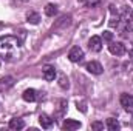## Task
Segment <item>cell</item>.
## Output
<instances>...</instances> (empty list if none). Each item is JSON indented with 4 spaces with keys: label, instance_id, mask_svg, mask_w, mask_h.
Segmentation results:
<instances>
[{
    "label": "cell",
    "instance_id": "cell-1",
    "mask_svg": "<svg viewBox=\"0 0 133 131\" xmlns=\"http://www.w3.org/2000/svg\"><path fill=\"white\" fill-rule=\"evenodd\" d=\"M20 40L12 35H5L0 39V57L3 60H12L20 46Z\"/></svg>",
    "mask_w": 133,
    "mask_h": 131
},
{
    "label": "cell",
    "instance_id": "cell-2",
    "mask_svg": "<svg viewBox=\"0 0 133 131\" xmlns=\"http://www.w3.org/2000/svg\"><path fill=\"white\" fill-rule=\"evenodd\" d=\"M108 51L113 54V56H124L125 53H127V49H125V45L124 43H121V42H110V45H108Z\"/></svg>",
    "mask_w": 133,
    "mask_h": 131
},
{
    "label": "cell",
    "instance_id": "cell-3",
    "mask_svg": "<svg viewBox=\"0 0 133 131\" xmlns=\"http://www.w3.org/2000/svg\"><path fill=\"white\" fill-rule=\"evenodd\" d=\"M68 59H70L73 63L81 62V60L84 59V51H82V48H81V46H73V48L70 49V53H68Z\"/></svg>",
    "mask_w": 133,
    "mask_h": 131
},
{
    "label": "cell",
    "instance_id": "cell-4",
    "mask_svg": "<svg viewBox=\"0 0 133 131\" xmlns=\"http://www.w3.org/2000/svg\"><path fill=\"white\" fill-rule=\"evenodd\" d=\"M88 46H90L91 51L99 53L101 49H102V39H101L99 35H93V37L88 40Z\"/></svg>",
    "mask_w": 133,
    "mask_h": 131
},
{
    "label": "cell",
    "instance_id": "cell-5",
    "mask_svg": "<svg viewBox=\"0 0 133 131\" xmlns=\"http://www.w3.org/2000/svg\"><path fill=\"white\" fill-rule=\"evenodd\" d=\"M42 74H43V79L46 82H51L56 77V69H54V66H51V65H45L43 69H42Z\"/></svg>",
    "mask_w": 133,
    "mask_h": 131
},
{
    "label": "cell",
    "instance_id": "cell-6",
    "mask_svg": "<svg viewBox=\"0 0 133 131\" xmlns=\"http://www.w3.org/2000/svg\"><path fill=\"white\" fill-rule=\"evenodd\" d=\"M87 71L88 72H91V74H102V71H104V68L101 65L99 62H96V60H91V62H88L87 63Z\"/></svg>",
    "mask_w": 133,
    "mask_h": 131
},
{
    "label": "cell",
    "instance_id": "cell-7",
    "mask_svg": "<svg viewBox=\"0 0 133 131\" xmlns=\"http://www.w3.org/2000/svg\"><path fill=\"white\" fill-rule=\"evenodd\" d=\"M121 20L124 22V23H132L133 22V11L129 8V6H124L122 8V14H121Z\"/></svg>",
    "mask_w": 133,
    "mask_h": 131
},
{
    "label": "cell",
    "instance_id": "cell-8",
    "mask_svg": "<svg viewBox=\"0 0 133 131\" xmlns=\"http://www.w3.org/2000/svg\"><path fill=\"white\" fill-rule=\"evenodd\" d=\"M62 128L66 131L77 130V128H81V122L79 120H74V119H66L65 122H64V125H62Z\"/></svg>",
    "mask_w": 133,
    "mask_h": 131
},
{
    "label": "cell",
    "instance_id": "cell-9",
    "mask_svg": "<svg viewBox=\"0 0 133 131\" xmlns=\"http://www.w3.org/2000/svg\"><path fill=\"white\" fill-rule=\"evenodd\" d=\"M121 105L125 108V110H132L133 108V96H130V94H121Z\"/></svg>",
    "mask_w": 133,
    "mask_h": 131
},
{
    "label": "cell",
    "instance_id": "cell-10",
    "mask_svg": "<svg viewBox=\"0 0 133 131\" xmlns=\"http://www.w3.org/2000/svg\"><path fill=\"white\" fill-rule=\"evenodd\" d=\"M39 123H40V127L42 128H51L53 127V119L48 116V114H40L39 116Z\"/></svg>",
    "mask_w": 133,
    "mask_h": 131
},
{
    "label": "cell",
    "instance_id": "cell-11",
    "mask_svg": "<svg viewBox=\"0 0 133 131\" xmlns=\"http://www.w3.org/2000/svg\"><path fill=\"white\" fill-rule=\"evenodd\" d=\"M22 97H23V100H25V102H34V100L37 99L36 90H33V88L25 90V91H23V94H22Z\"/></svg>",
    "mask_w": 133,
    "mask_h": 131
},
{
    "label": "cell",
    "instance_id": "cell-12",
    "mask_svg": "<svg viewBox=\"0 0 133 131\" xmlns=\"http://www.w3.org/2000/svg\"><path fill=\"white\" fill-rule=\"evenodd\" d=\"M105 125H107V128H108L110 131H118L119 128H121L119 122H118V120H116L115 117H108V119H107V123H105Z\"/></svg>",
    "mask_w": 133,
    "mask_h": 131
},
{
    "label": "cell",
    "instance_id": "cell-13",
    "mask_svg": "<svg viewBox=\"0 0 133 131\" xmlns=\"http://www.w3.org/2000/svg\"><path fill=\"white\" fill-rule=\"evenodd\" d=\"M23 127H25V122L22 119H17L16 117V119H11L9 120V128L11 130H22Z\"/></svg>",
    "mask_w": 133,
    "mask_h": 131
},
{
    "label": "cell",
    "instance_id": "cell-14",
    "mask_svg": "<svg viewBox=\"0 0 133 131\" xmlns=\"http://www.w3.org/2000/svg\"><path fill=\"white\" fill-rule=\"evenodd\" d=\"M26 20H28L30 23H33V25H37V23L40 22V16H39V12H36V11H30V12L26 14Z\"/></svg>",
    "mask_w": 133,
    "mask_h": 131
},
{
    "label": "cell",
    "instance_id": "cell-15",
    "mask_svg": "<svg viewBox=\"0 0 133 131\" xmlns=\"http://www.w3.org/2000/svg\"><path fill=\"white\" fill-rule=\"evenodd\" d=\"M45 14H46L48 17H54V16L57 14V6H56L54 3H48V5L45 6Z\"/></svg>",
    "mask_w": 133,
    "mask_h": 131
},
{
    "label": "cell",
    "instance_id": "cell-16",
    "mask_svg": "<svg viewBox=\"0 0 133 131\" xmlns=\"http://www.w3.org/2000/svg\"><path fill=\"white\" fill-rule=\"evenodd\" d=\"M12 83H14L12 77H3V79H0V90H6V88L12 86Z\"/></svg>",
    "mask_w": 133,
    "mask_h": 131
},
{
    "label": "cell",
    "instance_id": "cell-17",
    "mask_svg": "<svg viewBox=\"0 0 133 131\" xmlns=\"http://www.w3.org/2000/svg\"><path fill=\"white\" fill-rule=\"evenodd\" d=\"M59 85H61V88H64V90H66V88L70 86L68 79L65 77V74H61V76H59Z\"/></svg>",
    "mask_w": 133,
    "mask_h": 131
},
{
    "label": "cell",
    "instance_id": "cell-18",
    "mask_svg": "<svg viewBox=\"0 0 133 131\" xmlns=\"http://www.w3.org/2000/svg\"><path fill=\"white\" fill-rule=\"evenodd\" d=\"M91 130H95V131H101V130H104V123L102 122H93L91 123Z\"/></svg>",
    "mask_w": 133,
    "mask_h": 131
},
{
    "label": "cell",
    "instance_id": "cell-19",
    "mask_svg": "<svg viewBox=\"0 0 133 131\" xmlns=\"http://www.w3.org/2000/svg\"><path fill=\"white\" fill-rule=\"evenodd\" d=\"M102 39H104L105 42H111V40H113V33H110V31H104Z\"/></svg>",
    "mask_w": 133,
    "mask_h": 131
},
{
    "label": "cell",
    "instance_id": "cell-20",
    "mask_svg": "<svg viewBox=\"0 0 133 131\" xmlns=\"http://www.w3.org/2000/svg\"><path fill=\"white\" fill-rule=\"evenodd\" d=\"M81 2H84L87 6H96L101 3V0H81Z\"/></svg>",
    "mask_w": 133,
    "mask_h": 131
},
{
    "label": "cell",
    "instance_id": "cell-21",
    "mask_svg": "<svg viewBox=\"0 0 133 131\" xmlns=\"http://www.w3.org/2000/svg\"><path fill=\"white\" fill-rule=\"evenodd\" d=\"M108 25H110L111 28H115V26H118V25H119V17H118V16H116V17H113V19H111V20L108 22Z\"/></svg>",
    "mask_w": 133,
    "mask_h": 131
},
{
    "label": "cell",
    "instance_id": "cell-22",
    "mask_svg": "<svg viewBox=\"0 0 133 131\" xmlns=\"http://www.w3.org/2000/svg\"><path fill=\"white\" fill-rule=\"evenodd\" d=\"M79 108H81V111H82V113H85V111H87V108H85V103H84V102H81V103L77 102V110H79Z\"/></svg>",
    "mask_w": 133,
    "mask_h": 131
},
{
    "label": "cell",
    "instance_id": "cell-23",
    "mask_svg": "<svg viewBox=\"0 0 133 131\" xmlns=\"http://www.w3.org/2000/svg\"><path fill=\"white\" fill-rule=\"evenodd\" d=\"M129 54H130V57H132V59H133V46H132V48H130V49H129Z\"/></svg>",
    "mask_w": 133,
    "mask_h": 131
},
{
    "label": "cell",
    "instance_id": "cell-24",
    "mask_svg": "<svg viewBox=\"0 0 133 131\" xmlns=\"http://www.w3.org/2000/svg\"><path fill=\"white\" fill-rule=\"evenodd\" d=\"M132 2H133V0H132Z\"/></svg>",
    "mask_w": 133,
    "mask_h": 131
}]
</instances>
